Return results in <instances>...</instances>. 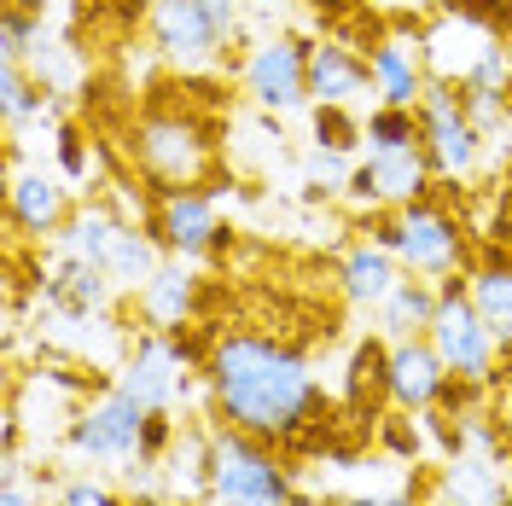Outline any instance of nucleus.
<instances>
[{
  "label": "nucleus",
  "instance_id": "nucleus-7",
  "mask_svg": "<svg viewBox=\"0 0 512 506\" xmlns=\"http://www.w3.org/2000/svg\"><path fill=\"white\" fill-rule=\"evenodd\" d=\"M419 47H425V76L437 88H472L483 76V64L507 47V35L495 30V24H483V18H466V12L443 6L419 30Z\"/></svg>",
  "mask_w": 512,
  "mask_h": 506
},
{
  "label": "nucleus",
  "instance_id": "nucleus-23",
  "mask_svg": "<svg viewBox=\"0 0 512 506\" xmlns=\"http://www.w3.org/2000/svg\"><path fill=\"white\" fill-rule=\"evenodd\" d=\"M361 140H367V123L355 117V105H315V146L350 158Z\"/></svg>",
  "mask_w": 512,
  "mask_h": 506
},
{
  "label": "nucleus",
  "instance_id": "nucleus-6",
  "mask_svg": "<svg viewBox=\"0 0 512 506\" xmlns=\"http://www.w3.org/2000/svg\"><path fill=\"white\" fill-rule=\"evenodd\" d=\"M443 285V309L431 320V344L437 355L448 361V373L466 384H489L495 379V361H501V338H495V326L478 315V303H472V291H466V274H454V280H437Z\"/></svg>",
  "mask_w": 512,
  "mask_h": 506
},
{
  "label": "nucleus",
  "instance_id": "nucleus-17",
  "mask_svg": "<svg viewBox=\"0 0 512 506\" xmlns=\"http://www.w3.org/2000/svg\"><path fill=\"white\" fill-rule=\"evenodd\" d=\"M402 280H408V268L384 251L379 239H355L350 251L338 256V291L350 297L355 309H379Z\"/></svg>",
  "mask_w": 512,
  "mask_h": 506
},
{
  "label": "nucleus",
  "instance_id": "nucleus-20",
  "mask_svg": "<svg viewBox=\"0 0 512 506\" xmlns=\"http://www.w3.org/2000/svg\"><path fill=\"white\" fill-rule=\"evenodd\" d=\"M437 309H443V285L437 280H402L390 297H384L379 309V338H425L431 332V320H437Z\"/></svg>",
  "mask_w": 512,
  "mask_h": 506
},
{
  "label": "nucleus",
  "instance_id": "nucleus-27",
  "mask_svg": "<svg viewBox=\"0 0 512 506\" xmlns=\"http://www.w3.org/2000/svg\"><path fill=\"white\" fill-rule=\"evenodd\" d=\"M344 506H431V501H419L414 489H367V495H350Z\"/></svg>",
  "mask_w": 512,
  "mask_h": 506
},
{
  "label": "nucleus",
  "instance_id": "nucleus-12",
  "mask_svg": "<svg viewBox=\"0 0 512 506\" xmlns=\"http://www.w3.org/2000/svg\"><path fill=\"white\" fill-rule=\"evenodd\" d=\"M431 181H437V163L425 146H367V158L350 175L355 198H367L379 210H402L414 198H431Z\"/></svg>",
  "mask_w": 512,
  "mask_h": 506
},
{
  "label": "nucleus",
  "instance_id": "nucleus-11",
  "mask_svg": "<svg viewBox=\"0 0 512 506\" xmlns=\"http://www.w3.org/2000/svg\"><path fill=\"white\" fill-rule=\"evenodd\" d=\"M152 233H158L163 256H181V262H204L210 251L227 245V227L216 216V192L210 187H187V192H158L152 198Z\"/></svg>",
  "mask_w": 512,
  "mask_h": 506
},
{
  "label": "nucleus",
  "instance_id": "nucleus-19",
  "mask_svg": "<svg viewBox=\"0 0 512 506\" xmlns=\"http://www.w3.org/2000/svg\"><path fill=\"white\" fill-rule=\"evenodd\" d=\"M466 291H472L478 315L495 326V338L512 344V251H507V245L483 251L478 262L466 268Z\"/></svg>",
  "mask_w": 512,
  "mask_h": 506
},
{
  "label": "nucleus",
  "instance_id": "nucleus-13",
  "mask_svg": "<svg viewBox=\"0 0 512 506\" xmlns=\"http://www.w3.org/2000/svg\"><path fill=\"white\" fill-rule=\"evenodd\" d=\"M70 222V192L53 169L24 158H6V227H18L24 239H59Z\"/></svg>",
  "mask_w": 512,
  "mask_h": 506
},
{
  "label": "nucleus",
  "instance_id": "nucleus-25",
  "mask_svg": "<svg viewBox=\"0 0 512 506\" xmlns=\"http://www.w3.org/2000/svg\"><path fill=\"white\" fill-rule=\"evenodd\" d=\"M59 163H64V181H76V187L99 181V152L82 140V128H59Z\"/></svg>",
  "mask_w": 512,
  "mask_h": 506
},
{
  "label": "nucleus",
  "instance_id": "nucleus-22",
  "mask_svg": "<svg viewBox=\"0 0 512 506\" xmlns=\"http://www.w3.org/2000/svg\"><path fill=\"white\" fill-rule=\"evenodd\" d=\"M367 146H425L419 105H373L367 111Z\"/></svg>",
  "mask_w": 512,
  "mask_h": 506
},
{
  "label": "nucleus",
  "instance_id": "nucleus-15",
  "mask_svg": "<svg viewBox=\"0 0 512 506\" xmlns=\"http://www.w3.org/2000/svg\"><path fill=\"white\" fill-rule=\"evenodd\" d=\"M367 64H373V94H379L384 105H419L425 88H431L419 30H384V35H373Z\"/></svg>",
  "mask_w": 512,
  "mask_h": 506
},
{
  "label": "nucleus",
  "instance_id": "nucleus-28",
  "mask_svg": "<svg viewBox=\"0 0 512 506\" xmlns=\"http://www.w3.org/2000/svg\"><path fill=\"white\" fill-rule=\"evenodd\" d=\"M501 245L512 251V192L501 187Z\"/></svg>",
  "mask_w": 512,
  "mask_h": 506
},
{
  "label": "nucleus",
  "instance_id": "nucleus-21",
  "mask_svg": "<svg viewBox=\"0 0 512 506\" xmlns=\"http://www.w3.org/2000/svg\"><path fill=\"white\" fill-rule=\"evenodd\" d=\"M437 495H448V501H460V506H507V483H501V472L495 466H483V460H454L443 477H437Z\"/></svg>",
  "mask_w": 512,
  "mask_h": 506
},
{
  "label": "nucleus",
  "instance_id": "nucleus-31",
  "mask_svg": "<svg viewBox=\"0 0 512 506\" xmlns=\"http://www.w3.org/2000/svg\"><path fill=\"white\" fill-rule=\"evenodd\" d=\"M507 59H512V35H507ZM507 105H512V82H507Z\"/></svg>",
  "mask_w": 512,
  "mask_h": 506
},
{
  "label": "nucleus",
  "instance_id": "nucleus-3",
  "mask_svg": "<svg viewBox=\"0 0 512 506\" xmlns=\"http://www.w3.org/2000/svg\"><path fill=\"white\" fill-rule=\"evenodd\" d=\"M367 239H379L384 251L396 256L408 274L419 280H454L466 274L478 256H472V227L466 216H454L437 198H414L402 210H384L367 222Z\"/></svg>",
  "mask_w": 512,
  "mask_h": 506
},
{
  "label": "nucleus",
  "instance_id": "nucleus-18",
  "mask_svg": "<svg viewBox=\"0 0 512 506\" xmlns=\"http://www.w3.org/2000/svg\"><path fill=\"white\" fill-rule=\"evenodd\" d=\"M140 297V320L152 326V332H181L192 326V303H198V280H192V262L181 256H169L152 280L134 291Z\"/></svg>",
  "mask_w": 512,
  "mask_h": 506
},
{
  "label": "nucleus",
  "instance_id": "nucleus-4",
  "mask_svg": "<svg viewBox=\"0 0 512 506\" xmlns=\"http://www.w3.org/2000/svg\"><path fill=\"white\" fill-rule=\"evenodd\" d=\"M210 495L233 506H297V477L274 443L216 425L210 431Z\"/></svg>",
  "mask_w": 512,
  "mask_h": 506
},
{
  "label": "nucleus",
  "instance_id": "nucleus-14",
  "mask_svg": "<svg viewBox=\"0 0 512 506\" xmlns=\"http://www.w3.org/2000/svg\"><path fill=\"white\" fill-rule=\"evenodd\" d=\"M448 361L437 355L431 338H396L390 355H384V402L402 413H431L448 396Z\"/></svg>",
  "mask_w": 512,
  "mask_h": 506
},
{
  "label": "nucleus",
  "instance_id": "nucleus-1",
  "mask_svg": "<svg viewBox=\"0 0 512 506\" xmlns=\"http://www.w3.org/2000/svg\"><path fill=\"white\" fill-rule=\"evenodd\" d=\"M204 390L222 425L274 448H309L332 413L309 349L274 332H216L204 355Z\"/></svg>",
  "mask_w": 512,
  "mask_h": 506
},
{
  "label": "nucleus",
  "instance_id": "nucleus-26",
  "mask_svg": "<svg viewBox=\"0 0 512 506\" xmlns=\"http://www.w3.org/2000/svg\"><path fill=\"white\" fill-rule=\"evenodd\" d=\"M59 506H123L105 483H94V477H70L59 489Z\"/></svg>",
  "mask_w": 512,
  "mask_h": 506
},
{
  "label": "nucleus",
  "instance_id": "nucleus-32",
  "mask_svg": "<svg viewBox=\"0 0 512 506\" xmlns=\"http://www.w3.org/2000/svg\"><path fill=\"white\" fill-rule=\"evenodd\" d=\"M175 506H181V501H175Z\"/></svg>",
  "mask_w": 512,
  "mask_h": 506
},
{
  "label": "nucleus",
  "instance_id": "nucleus-8",
  "mask_svg": "<svg viewBox=\"0 0 512 506\" xmlns=\"http://www.w3.org/2000/svg\"><path fill=\"white\" fill-rule=\"evenodd\" d=\"M146 35H152V47H158L181 76L210 70V64L222 59V47L233 41V35L222 30V18H216L204 0H146Z\"/></svg>",
  "mask_w": 512,
  "mask_h": 506
},
{
  "label": "nucleus",
  "instance_id": "nucleus-10",
  "mask_svg": "<svg viewBox=\"0 0 512 506\" xmlns=\"http://www.w3.org/2000/svg\"><path fill=\"white\" fill-rule=\"evenodd\" d=\"M419 123H425V152H431V163H437V181H472L483 163V134L478 123H472V111H466V99H460V88H425V99H419Z\"/></svg>",
  "mask_w": 512,
  "mask_h": 506
},
{
  "label": "nucleus",
  "instance_id": "nucleus-5",
  "mask_svg": "<svg viewBox=\"0 0 512 506\" xmlns=\"http://www.w3.org/2000/svg\"><path fill=\"white\" fill-rule=\"evenodd\" d=\"M146 419L152 408L123 390V384H99L94 402H82V413L70 419V431H64V454L70 460H117V466H140V437H146Z\"/></svg>",
  "mask_w": 512,
  "mask_h": 506
},
{
  "label": "nucleus",
  "instance_id": "nucleus-9",
  "mask_svg": "<svg viewBox=\"0 0 512 506\" xmlns=\"http://www.w3.org/2000/svg\"><path fill=\"white\" fill-rule=\"evenodd\" d=\"M309 47H315V41L286 35V30L251 41V53H245V64H239L245 94H251L262 111H274V117L297 111V105L309 99Z\"/></svg>",
  "mask_w": 512,
  "mask_h": 506
},
{
  "label": "nucleus",
  "instance_id": "nucleus-30",
  "mask_svg": "<svg viewBox=\"0 0 512 506\" xmlns=\"http://www.w3.org/2000/svg\"><path fill=\"white\" fill-rule=\"evenodd\" d=\"M431 506H460V501H448V495H431Z\"/></svg>",
  "mask_w": 512,
  "mask_h": 506
},
{
  "label": "nucleus",
  "instance_id": "nucleus-16",
  "mask_svg": "<svg viewBox=\"0 0 512 506\" xmlns=\"http://www.w3.org/2000/svg\"><path fill=\"white\" fill-rule=\"evenodd\" d=\"M373 94V64L344 41H315L309 47V99L315 105H355Z\"/></svg>",
  "mask_w": 512,
  "mask_h": 506
},
{
  "label": "nucleus",
  "instance_id": "nucleus-24",
  "mask_svg": "<svg viewBox=\"0 0 512 506\" xmlns=\"http://www.w3.org/2000/svg\"><path fill=\"white\" fill-rule=\"evenodd\" d=\"M0 506H59V495L47 489V477L30 472L24 466V454L18 460H6V489H0Z\"/></svg>",
  "mask_w": 512,
  "mask_h": 506
},
{
  "label": "nucleus",
  "instance_id": "nucleus-2",
  "mask_svg": "<svg viewBox=\"0 0 512 506\" xmlns=\"http://www.w3.org/2000/svg\"><path fill=\"white\" fill-rule=\"evenodd\" d=\"M128 158H134V175L146 181V192H187V187H210L216 192V175H222V146H216V123L181 99L169 105L146 99V111L134 117V134H128Z\"/></svg>",
  "mask_w": 512,
  "mask_h": 506
},
{
  "label": "nucleus",
  "instance_id": "nucleus-33",
  "mask_svg": "<svg viewBox=\"0 0 512 506\" xmlns=\"http://www.w3.org/2000/svg\"><path fill=\"white\" fill-rule=\"evenodd\" d=\"M507 506H512V501H507Z\"/></svg>",
  "mask_w": 512,
  "mask_h": 506
},
{
  "label": "nucleus",
  "instance_id": "nucleus-29",
  "mask_svg": "<svg viewBox=\"0 0 512 506\" xmlns=\"http://www.w3.org/2000/svg\"><path fill=\"white\" fill-rule=\"evenodd\" d=\"M198 506H233V501H222V495H204V501H198Z\"/></svg>",
  "mask_w": 512,
  "mask_h": 506
}]
</instances>
